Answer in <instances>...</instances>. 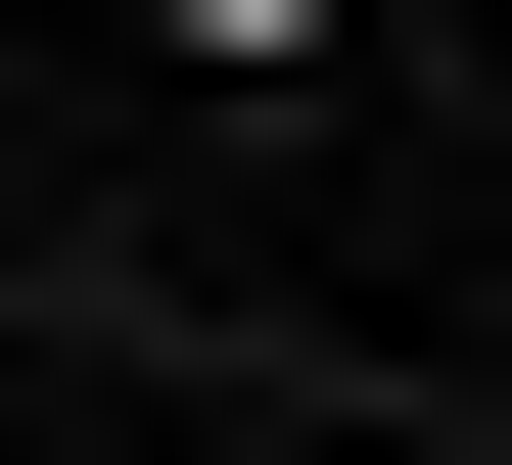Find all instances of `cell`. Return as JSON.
I'll use <instances>...</instances> for the list:
<instances>
[{"mask_svg":"<svg viewBox=\"0 0 512 465\" xmlns=\"http://www.w3.org/2000/svg\"><path fill=\"white\" fill-rule=\"evenodd\" d=\"M140 47H326V0H140Z\"/></svg>","mask_w":512,"mask_h":465,"instance_id":"cell-1","label":"cell"}]
</instances>
